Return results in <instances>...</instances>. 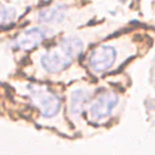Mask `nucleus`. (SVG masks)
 Masks as SVG:
<instances>
[{"label":"nucleus","mask_w":155,"mask_h":155,"mask_svg":"<svg viewBox=\"0 0 155 155\" xmlns=\"http://www.w3.org/2000/svg\"><path fill=\"white\" fill-rule=\"evenodd\" d=\"M84 50V41L80 36L63 38L57 45L48 48L41 57V67L50 74H56L68 68Z\"/></svg>","instance_id":"f257e3e1"},{"label":"nucleus","mask_w":155,"mask_h":155,"mask_svg":"<svg viewBox=\"0 0 155 155\" xmlns=\"http://www.w3.org/2000/svg\"><path fill=\"white\" fill-rule=\"evenodd\" d=\"M15 16H16L15 8L0 5V25H4V24L12 22Z\"/></svg>","instance_id":"6e6552de"},{"label":"nucleus","mask_w":155,"mask_h":155,"mask_svg":"<svg viewBox=\"0 0 155 155\" xmlns=\"http://www.w3.org/2000/svg\"><path fill=\"white\" fill-rule=\"evenodd\" d=\"M120 50L114 42H104L94 47L88 54V67L94 74H102L111 69L119 58Z\"/></svg>","instance_id":"f03ea898"},{"label":"nucleus","mask_w":155,"mask_h":155,"mask_svg":"<svg viewBox=\"0 0 155 155\" xmlns=\"http://www.w3.org/2000/svg\"><path fill=\"white\" fill-rule=\"evenodd\" d=\"M90 91L86 88H78L70 94L69 109L73 115H80L85 108V103L88 99Z\"/></svg>","instance_id":"423d86ee"},{"label":"nucleus","mask_w":155,"mask_h":155,"mask_svg":"<svg viewBox=\"0 0 155 155\" xmlns=\"http://www.w3.org/2000/svg\"><path fill=\"white\" fill-rule=\"evenodd\" d=\"M65 17V12L64 8H62L61 6H54V7H48V8H44L40 11L39 13V19L42 23H47V24H56V23H61L63 22Z\"/></svg>","instance_id":"0eeeda50"},{"label":"nucleus","mask_w":155,"mask_h":155,"mask_svg":"<svg viewBox=\"0 0 155 155\" xmlns=\"http://www.w3.org/2000/svg\"><path fill=\"white\" fill-rule=\"evenodd\" d=\"M45 39V31L41 28L33 27L24 29L22 33L18 34V36L15 39V46L16 48L29 51L36 46H39Z\"/></svg>","instance_id":"39448f33"},{"label":"nucleus","mask_w":155,"mask_h":155,"mask_svg":"<svg viewBox=\"0 0 155 155\" xmlns=\"http://www.w3.org/2000/svg\"><path fill=\"white\" fill-rule=\"evenodd\" d=\"M30 99L40 109L44 117H53L61 110V99L51 90L42 86H30Z\"/></svg>","instance_id":"20e7f679"},{"label":"nucleus","mask_w":155,"mask_h":155,"mask_svg":"<svg viewBox=\"0 0 155 155\" xmlns=\"http://www.w3.org/2000/svg\"><path fill=\"white\" fill-rule=\"evenodd\" d=\"M119 94L113 91L99 93L88 105V119L94 124L105 121L115 110L119 103Z\"/></svg>","instance_id":"7ed1b4c3"}]
</instances>
